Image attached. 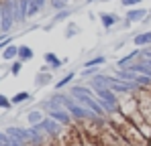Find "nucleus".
<instances>
[{"label":"nucleus","mask_w":151,"mask_h":146,"mask_svg":"<svg viewBox=\"0 0 151 146\" xmlns=\"http://www.w3.org/2000/svg\"><path fill=\"white\" fill-rule=\"evenodd\" d=\"M149 146H151V140H149Z\"/></svg>","instance_id":"b1692460"},{"label":"nucleus","mask_w":151,"mask_h":146,"mask_svg":"<svg viewBox=\"0 0 151 146\" xmlns=\"http://www.w3.org/2000/svg\"><path fill=\"white\" fill-rule=\"evenodd\" d=\"M17 59H19V45H8V47L2 51V61H6V63L10 61L12 63Z\"/></svg>","instance_id":"1a4fd4ad"},{"label":"nucleus","mask_w":151,"mask_h":146,"mask_svg":"<svg viewBox=\"0 0 151 146\" xmlns=\"http://www.w3.org/2000/svg\"><path fill=\"white\" fill-rule=\"evenodd\" d=\"M104 63H106V57H104V55H96V57H92V59L84 61L82 69H92V67H102Z\"/></svg>","instance_id":"f8f14e48"},{"label":"nucleus","mask_w":151,"mask_h":146,"mask_svg":"<svg viewBox=\"0 0 151 146\" xmlns=\"http://www.w3.org/2000/svg\"><path fill=\"white\" fill-rule=\"evenodd\" d=\"M8 45H12V37H10V35H6V37H0V53H2L4 49L8 47Z\"/></svg>","instance_id":"a211bd4d"},{"label":"nucleus","mask_w":151,"mask_h":146,"mask_svg":"<svg viewBox=\"0 0 151 146\" xmlns=\"http://www.w3.org/2000/svg\"><path fill=\"white\" fill-rule=\"evenodd\" d=\"M53 81V71H39L35 75V87H45Z\"/></svg>","instance_id":"0eeeda50"},{"label":"nucleus","mask_w":151,"mask_h":146,"mask_svg":"<svg viewBox=\"0 0 151 146\" xmlns=\"http://www.w3.org/2000/svg\"><path fill=\"white\" fill-rule=\"evenodd\" d=\"M100 2H110V0H100Z\"/></svg>","instance_id":"412c9836"},{"label":"nucleus","mask_w":151,"mask_h":146,"mask_svg":"<svg viewBox=\"0 0 151 146\" xmlns=\"http://www.w3.org/2000/svg\"><path fill=\"white\" fill-rule=\"evenodd\" d=\"M14 4H17V0H4V2H0V10H2L0 37H6V35L10 33V28L17 24V18H14Z\"/></svg>","instance_id":"f257e3e1"},{"label":"nucleus","mask_w":151,"mask_h":146,"mask_svg":"<svg viewBox=\"0 0 151 146\" xmlns=\"http://www.w3.org/2000/svg\"><path fill=\"white\" fill-rule=\"evenodd\" d=\"M12 108V101H10V97L4 96V94H0V110H10Z\"/></svg>","instance_id":"dca6fc26"},{"label":"nucleus","mask_w":151,"mask_h":146,"mask_svg":"<svg viewBox=\"0 0 151 146\" xmlns=\"http://www.w3.org/2000/svg\"><path fill=\"white\" fill-rule=\"evenodd\" d=\"M78 33H80V26H78L76 23H68L65 30H63V37H65V39H74Z\"/></svg>","instance_id":"4468645a"},{"label":"nucleus","mask_w":151,"mask_h":146,"mask_svg":"<svg viewBox=\"0 0 151 146\" xmlns=\"http://www.w3.org/2000/svg\"><path fill=\"white\" fill-rule=\"evenodd\" d=\"M31 97H33V94L27 91V89H23V91H17L14 96L10 97V101H12V106H23L27 101H31Z\"/></svg>","instance_id":"9d476101"},{"label":"nucleus","mask_w":151,"mask_h":146,"mask_svg":"<svg viewBox=\"0 0 151 146\" xmlns=\"http://www.w3.org/2000/svg\"><path fill=\"white\" fill-rule=\"evenodd\" d=\"M23 67H25V63H23V61H19V59H17V61H12V63H10V65H8V73H10V75H12V77H17V75H19V73L23 71Z\"/></svg>","instance_id":"2eb2a0df"},{"label":"nucleus","mask_w":151,"mask_h":146,"mask_svg":"<svg viewBox=\"0 0 151 146\" xmlns=\"http://www.w3.org/2000/svg\"><path fill=\"white\" fill-rule=\"evenodd\" d=\"M84 2H86V4H92V2H96V0H84Z\"/></svg>","instance_id":"6ab92c4d"},{"label":"nucleus","mask_w":151,"mask_h":146,"mask_svg":"<svg viewBox=\"0 0 151 146\" xmlns=\"http://www.w3.org/2000/svg\"><path fill=\"white\" fill-rule=\"evenodd\" d=\"M74 79H76V73H74V71L65 73V75H63V77H61V79H59L55 85H53V87H55V91H61V89H63V87H68V85H70Z\"/></svg>","instance_id":"ddd939ff"},{"label":"nucleus","mask_w":151,"mask_h":146,"mask_svg":"<svg viewBox=\"0 0 151 146\" xmlns=\"http://www.w3.org/2000/svg\"><path fill=\"white\" fill-rule=\"evenodd\" d=\"M149 18H151V10H149Z\"/></svg>","instance_id":"5701e85b"},{"label":"nucleus","mask_w":151,"mask_h":146,"mask_svg":"<svg viewBox=\"0 0 151 146\" xmlns=\"http://www.w3.org/2000/svg\"><path fill=\"white\" fill-rule=\"evenodd\" d=\"M149 12L145 10V8H129L127 10V14H125V26H131V24H137V23H143L145 21V16H147Z\"/></svg>","instance_id":"f03ea898"},{"label":"nucleus","mask_w":151,"mask_h":146,"mask_svg":"<svg viewBox=\"0 0 151 146\" xmlns=\"http://www.w3.org/2000/svg\"><path fill=\"white\" fill-rule=\"evenodd\" d=\"M33 57H35V51L29 45H19V61L29 63V61H33Z\"/></svg>","instance_id":"9b49d317"},{"label":"nucleus","mask_w":151,"mask_h":146,"mask_svg":"<svg viewBox=\"0 0 151 146\" xmlns=\"http://www.w3.org/2000/svg\"><path fill=\"white\" fill-rule=\"evenodd\" d=\"M98 16H100V24L104 26V30H110L112 26H116L121 23V16L116 12H100Z\"/></svg>","instance_id":"7ed1b4c3"},{"label":"nucleus","mask_w":151,"mask_h":146,"mask_svg":"<svg viewBox=\"0 0 151 146\" xmlns=\"http://www.w3.org/2000/svg\"><path fill=\"white\" fill-rule=\"evenodd\" d=\"M72 14H74V10H72V8L59 10V12H57V14H55V16L51 18V23H49V24H45V30H49L51 26H55L57 23H63V21H68V16H72Z\"/></svg>","instance_id":"6e6552de"},{"label":"nucleus","mask_w":151,"mask_h":146,"mask_svg":"<svg viewBox=\"0 0 151 146\" xmlns=\"http://www.w3.org/2000/svg\"><path fill=\"white\" fill-rule=\"evenodd\" d=\"M133 45L137 49H149L151 47V28L149 30H145V33H139V35H135L133 37Z\"/></svg>","instance_id":"20e7f679"},{"label":"nucleus","mask_w":151,"mask_h":146,"mask_svg":"<svg viewBox=\"0 0 151 146\" xmlns=\"http://www.w3.org/2000/svg\"><path fill=\"white\" fill-rule=\"evenodd\" d=\"M141 2H143V0H121V4L125 6L127 10H129V8H139Z\"/></svg>","instance_id":"f3484780"},{"label":"nucleus","mask_w":151,"mask_h":146,"mask_svg":"<svg viewBox=\"0 0 151 146\" xmlns=\"http://www.w3.org/2000/svg\"><path fill=\"white\" fill-rule=\"evenodd\" d=\"M43 61H45V65L49 67L51 71H57V69H61V65H63V59H59L55 53H51L47 51L45 55H43Z\"/></svg>","instance_id":"39448f33"},{"label":"nucleus","mask_w":151,"mask_h":146,"mask_svg":"<svg viewBox=\"0 0 151 146\" xmlns=\"http://www.w3.org/2000/svg\"><path fill=\"white\" fill-rule=\"evenodd\" d=\"M0 81H2V73H0Z\"/></svg>","instance_id":"4be33fe9"},{"label":"nucleus","mask_w":151,"mask_h":146,"mask_svg":"<svg viewBox=\"0 0 151 146\" xmlns=\"http://www.w3.org/2000/svg\"><path fill=\"white\" fill-rule=\"evenodd\" d=\"M47 118V114L43 112V110H31L29 114H27V122H29V126H41L43 122Z\"/></svg>","instance_id":"423d86ee"},{"label":"nucleus","mask_w":151,"mask_h":146,"mask_svg":"<svg viewBox=\"0 0 151 146\" xmlns=\"http://www.w3.org/2000/svg\"><path fill=\"white\" fill-rule=\"evenodd\" d=\"M0 21H2V10H0Z\"/></svg>","instance_id":"aec40b11"}]
</instances>
